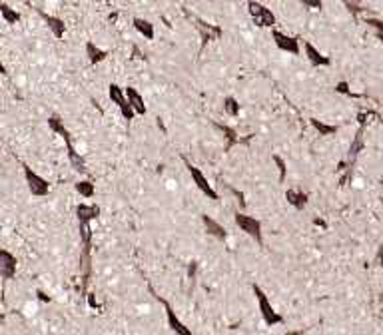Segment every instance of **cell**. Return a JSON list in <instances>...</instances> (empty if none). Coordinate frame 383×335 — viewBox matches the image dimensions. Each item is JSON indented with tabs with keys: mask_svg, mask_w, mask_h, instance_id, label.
<instances>
[{
	"mask_svg": "<svg viewBox=\"0 0 383 335\" xmlns=\"http://www.w3.org/2000/svg\"><path fill=\"white\" fill-rule=\"evenodd\" d=\"M48 128H50L54 134H58L64 140V144H66V152H68V160H70L72 167H74L76 172H80V174L88 172L86 158H84L80 152H76V148H74V144H72V136H70V132H68V128L64 126L62 118H60V116H56V114H54V116H50V118H48Z\"/></svg>",
	"mask_w": 383,
	"mask_h": 335,
	"instance_id": "obj_1",
	"label": "cell"
},
{
	"mask_svg": "<svg viewBox=\"0 0 383 335\" xmlns=\"http://www.w3.org/2000/svg\"><path fill=\"white\" fill-rule=\"evenodd\" d=\"M252 291L255 296V302H257V309H259V315L263 319V323L267 327H276V325H282L284 323V315L280 311H276V307L272 305L267 294L257 285V283H252Z\"/></svg>",
	"mask_w": 383,
	"mask_h": 335,
	"instance_id": "obj_2",
	"label": "cell"
},
{
	"mask_svg": "<svg viewBox=\"0 0 383 335\" xmlns=\"http://www.w3.org/2000/svg\"><path fill=\"white\" fill-rule=\"evenodd\" d=\"M234 220H236V226L244 232L246 235H250L257 245H263V226L261 222L254 218V216H248L246 212H236L234 214Z\"/></svg>",
	"mask_w": 383,
	"mask_h": 335,
	"instance_id": "obj_3",
	"label": "cell"
},
{
	"mask_svg": "<svg viewBox=\"0 0 383 335\" xmlns=\"http://www.w3.org/2000/svg\"><path fill=\"white\" fill-rule=\"evenodd\" d=\"M150 291H152V296L158 300V303H162V307H164V311H166V323H168L170 331H172L174 335H194L190 327L178 317V313H176V309L172 307V303L168 302V300H164L162 296H158L152 287H150Z\"/></svg>",
	"mask_w": 383,
	"mask_h": 335,
	"instance_id": "obj_4",
	"label": "cell"
},
{
	"mask_svg": "<svg viewBox=\"0 0 383 335\" xmlns=\"http://www.w3.org/2000/svg\"><path fill=\"white\" fill-rule=\"evenodd\" d=\"M248 12H250L254 24L259 26V28H272V30H274L276 24H278V18H276V14L272 12V8H267V6L261 4V2L250 0V2H248Z\"/></svg>",
	"mask_w": 383,
	"mask_h": 335,
	"instance_id": "obj_5",
	"label": "cell"
},
{
	"mask_svg": "<svg viewBox=\"0 0 383 335\" xmlns=\"http://www.w3.org/2000/svg\"><path fill=\"white\" fill-rule=\"evenodd\" d=\"M182 162H184V166L188 167V172H190V178H192V182H194V186L208 198V200H220V194L216 192V188L210 184V180L206 178V174L200 170L198 166H194V164H190L186 158H182Z\"/></svg>",
	"mask_w": 383,
	"mask_h": 335,
	"instance_id": "obj_6",
	"label": "cell"
},
{
	"mask_svg": "<svg viewBox=\"0 0 383 335\" xmlns=\"http://www.w3.org/2000/svg\"><path fill=\"white\" fill-rule=\"evenodd\" d=\"M22 172H24V180H26V186L30 190L32 196L36 198H44L50 194V182L46 178H42L40 174H36L30 166L22 164Z\"/></svg>",
	"mask_w": 383,
	"mask_h": 335,
	"instance_id": "obj_7",
	"label": "cell"
},
{
	"mask_svg": "<svg viewBox=\"0 0 383 335\" xmlns=\"http://www.w3.org/2000/svg\"><path fill=\"white\" fill-rule=\"evenodd\" d=\"M108 98L112 100V104L120 110V114L124 116V120L126 122H132L134 118H136V112L132 110V106L128 104V98H126V92H124V88H120L118 84H110L108 86Z\"/></svg>",
	"mask_w": 383,
	"mask_h": 335,
	"instance_id": "obj_8",
	"label": "cell"
},
{
	"mask_svg": "<svg viewBox=\"0 0 383 335\" xmlns=\"http://www.w3.org/2000/svg\"><path fill=\"white\" fill-rule=\"evenodd\" d=\"M272 38H274L276 46H278V48H280L282 52L293 54V56H297V54L301 52L299 40H297L295 36H289V34L282 32V30H278V28H274V30H272Z\"/></svg>",
	"mask_w": 383,
	"mask_h": 335,
	"instance_id": "obj_9",
	"label": "cell"
},
{
	"mask_svg": "<svg viewBox=\"0 0 383 335\" xmlns=\"http://www.w3.org/2000/svg\"><path fill=\"white\" fill-rule=\"evenodd\" d=\"M80 275H82V294L88 296V283H90V277H92V245H82Z\"/></svg>",
	"mask_w": 383,
	"mask_h": 335,
	"instance_id": "obj_10",
	"label": "cell"
},
{
	"mask_svg": "<svg viewBox=\"0 0 383 335\" xmlns=\"http://www.w3.org/2000/svg\"><path fill=\"white\" fill-rule=\"evenodd\" d=\"M16 268H18L16 256L12 252H8L6 247H0V277L2 279H14Z\"/></svg>",
	"mask_w": 383,
	"mask_h": 335,
	"instance_id": "obj_11",
	"label": "cell"
},
{
	"mask_svg": "<svg viewBox=\"0 0 383 335\" xmlns=\"http://www.w3.org/2000/svg\"><path fill=\"white\" fill-rule=\"evenodd\" d=\"M190 18L194 20V26H196V30L202 34V38H204V44H208V42H212V40H220L222 38V28L220 26H216V24H208L204 18H196V16H192Z\"/></svg>",
	"mask_w": 383,
	"mask_h": 335,
	"instance_id": "obj_12",
	"label": "cell"
},
{
	"mask_svg": "<svg viewBox=\"0 0 383 335\" xmlns=\"http://www.w3.org/2000/svg\"><path fill=\"white\" fill-rule=\"evenodd\" d=\"M303 54H305V58H308V62L312 64V66L316 68H325V66H331V58L329 56H325V54H321L318 48L310 42V40H305L303 42Z\"/></svg>",
	"mask_w": 383,
	"mask_h": 335,
	"instance_id": "obj_13",
	"label": "cell"
},
{
	"mask_svg": "<svg viewBox=\"0 0 383 335\" xmlns=\"http://www.w3.org/2000/svg\"><path fill=\"white\" fill-rule=\"evenodd\" d=\"M200 220H202L204 230H206V234H208V235H212V237H216V239H220V241H225V239H227V230L223 228L220 222H216L212 216L202 214V216H200Z\"/></svg>",
	"mask_w": 383,
	"mask_h": 335,
	"instance_id": "obj_14",
	"label": "cell"
},
{
	"mask_svg": "<svg viewBox=\"0 0 383 335\" xmlns=\"http://www.w3.org/2000/svg\"><path fill=\"white\" fill-rule=\"evenodd\" d=\"M98 216H100V207H98L96 203H78V205H76L78 224L90 226L94 220H98Z\"/></svg>",
	"mask_w": 383,
	"mask_h": 335,
	"instance_id": "obj_15",
	"label": "cell"
},
{
	"mask_svg": "<svg viewBox=\"0 0 383 335\" xmlns=\"http://www.w3.org/2000/svg\"><path fill=\"white\" fill-rule=\"evenodd\" d=\"M124 92H126V98H128V104L132 106V110L136 112V116H146V112H148V108H146V102H144V96L134 88V86H126L124 88Z\"/></svg>",
	"mask_w": 383,
	"mask_h": 335,
	"instance_id": "obj_16",
	"label": "cell"
},
{
	"mask_svg": "<svg viewBox=\"0 0 383 335\" xmlns=\"http://www.w3.org/2000/svg\"><path fill=\"white\" fill-rule=\"evenodd\" d=\"M286 200L291 207H295V210H303V207L308 205V201H310V194L303 192V190H299V188H287Z\"/></svg>",
	"mask_w": 383,
	"mask_h": 335,
	"instance_id": "obj_17",
	"label": "cell"
},
{
	"mask_svg": "<svg viewBox=\"0 0 383 335\" xmlns=\"http://www.w3.org/2000/svg\"><path fill=\"white\" fill-rule=\"evenodd\" d=\"M38 14L44 18V22H46V26H48V30L54 34L58 40L60 38H64V34H66V24H64L62 18H58V16H52V14H46V12H42V10H38Z\"/></svg>",
	"mask_w": 383,
	"mask_h": 335,
	"instance_id": "obj_18",
	"label": "cell"
},
{
	"mask_svg": "<svg viewBox=\"0 0 383 335\" xmlns=\"http://www.w3.org/2000/svg\"><path fill=\"white\" fill-rule=\"evenodd\" d=\"M84 50H86V58H88L90 64H100V62H104V60L108 58V50L100 48V46H98L96 42H92V40L86 42Z\"/></svg>",
	"mask_w": 383,
	"mask_h": 335,
	"instance_id": "obj_19",
	"label": "cell"
},
{
	"mask_svg": "<svg viewBox=\"0 0 383 335\" xmlns=\"http://www.w3.org/2000/svg\"><path fill=\"white\" fill-rule=\"evenodd\" d=\"M132 24H134V28H136L138 32L142 34V36H144L146 40H154V36H156V30H154V24H152L150 20L136 16V18L132 20Z\"/></svg>",
	"mask_w": 383,
	"mask_h": 335,
	"instance_id": "obj_20",
	"label": "cell"
},
{
	"mask_svg": "<svg viewBox=\"0 0 383 335\" xmlns=\"http://www.w3.org/2000/svg\"><path fill=\"white\" fill-rule=\"evenodd\" d=\"M214 128L216 130H220L223 134V140H225V150H229V146H234V144H238L240 142V136H238V132L232 128V126H225V124H218V122H214Z\"/></svg>",
	"mask_w": 383,
	"mask_h": 335,
	"instance_id": "obj_21",
	"label": "cell"
},
{
	"mask_svg": "<svg viewBox=\"0 0 383 335\" xmlns=\"http://www.w3.org/2000/svg\"><path fill=\"white\" fill-rule=\"evenodd\" d=\"M310 124H312V128H314L319 136H333V134H337V130H339L335 124L321 122L319 118H312V120H310Z\"/></svg>",
	"mask_w": 383,
	"mask_h": 335,
	"instance_id": "obj_22",
	"label": "cell"
},
{
	"mask_svg": "<svg viewBox=\"0 0 383 335\" xmlns=\"http://www.w3.org/2000/svg\"><path fill=\"white\" fill-rule=\"evenodd\" d=\"M0 14H2L4 22H8V24H16V22H20V12L14 10L12 6H8L6 2H0Z\"/></svg>",
	"mask_w": 383,
	"mask_h": 335,
	"instance_id": "obj_23",
	"label": "cell"
},
{
	"mask_svg": "<svg viewBox=\"0 0 383 335\" xmlns=\"http://www.w3.org/2000/svg\"><path fill=\"white\" fill-rule=\"evenodd\" d=\"M74 190L82 196V198H86V200H90V198H94L96 194V188L92 182H88V180H80V182H76L74 184Z\"/></svg>",
	"mask_w": 383,
	"mask_h": 335,
	"instance_id": "obj_24",
	"label": "cell"
},
{
	"mask_svg": "<svg viewBox=\"0 0 383 335\" xmlns=\"http://www.w3.org/2000/svg\"><path fill=\"white\" fill-rule=\"evenodd\" d=\"M365 24L373 30L375 38H377L379 42H383V20L381 18H377V16H367V18H365Z\"/></svg>",
	"mask_w": 383,
	"mask_h": 335,
	"instance_id": "obj_25",
	"label": "cell"
},
{
	"mask_svg": "<svg viewBox=\"0 0 383 335\" xmlns=\"http://www.w3.org/2000/svg\"><path fill=\"white\" fill-rule=\"evenodd\" d=\"M223 110H225V114L227 116H238L240 114V110H242V106H240V102L236 100L234 96H225V100H223Z\"/></svg>",
	"mask_w": 383,
	"mask_h": 335,
	"instance_id": "obj_26",
	"label": "cell"
},
{
	"mask_svg": "<svg viewBox=\"0 0 383 335\" xmlns=\"http://www.w3.org/2000/svg\"><path fill=\"white\" fill-rule=\"evenodd\" d=\"M361 146H363V136H361V130H359L357 136H355V140H353V144L350 146V164L355 162V158H357V154H359Z\"/></svg>",
	"mask_w": 383,
	"mask_h": 335,
	"instance_id": "obj_27",
	"label": "cell"
},
{
	"mask_svg": "<svg viewBox=\"0 0 383 335\" xmlns=\"http://www.w3.org/2000/svg\"><path fill=\"white\" fill-rule=\"evenodd\" d=\"M272 160H274V164H276L278 172H280V182H286V176H287L286 160H284V158H282L280 154H274V156H272Z\"/></svg>",
	"mask_w": 383,
	"mask_h": 335,
	"instance_id": "obj_28",
	"label": "cell"
},
{
	"mask_svg": "<svg viewBox=\"0 0 383 335\" xmlns=\"http://www.w3.org/2000/svg\"><path fill=\"white\" fill-rule=\"evenodd\" d=\"M78 230H80L82 245H92V228L86 224H78Z\"/></svg>",
	"mask_w": 383,
	"mask_h": 335,
	"instance_id": "obj_29",
	"label": "cell"
},
{
	"mask_svg": "<svg viewBox=\"0 0 383 335\" xmlns=\"http://www.w3.org/2000/svg\"><path fill=\"white\" fill-rule=\"evenodd\" d=\"M343 6L350 10L351 14H355V16H357V14H363V12L367 10V8H365V6H361L359 2H343Z\"/></svg>",
	"mask_w": 383,
	"mask_h": 335,
	"instance_id": "obj_30",
	"label": "cell"
},
{
	"mask_svg": "<svg viewBox=\"0 0 383 335\" xmlns=\"http://www.w3.org/2000/svg\"><path fill=\"white\" fill-rule=\"evenodd\" d=\"M335 92H337V94H348V96H353L348 82H337V84H335Z\"/></svg>",
	"mask_w": 383,
	"mask_h": 335,
	"instance_id": "obj_31",
	"label": "cell"
},
{
	"mask_svg": "<svg viewBox=\"0 0 383 335\" xmlns=\"http://www.w3.org/2000/svg\"><path fill=\"white\" fill-rule=\"evenodd\" d=\"M301 4H303L305 8H316V10L323 8V2H321V0H301Z\"/></svg>",
	"mask_w": 383,
	"mask_h": 335,
	"instance_id": "obj_32",
	"label": "cell"
},
{
	"mask_svg": "<svg viewBox=\"0 0 383 335\" xmlns=\"http://www.w3.org/2000/svg\"><path fill=\"white\" fill-rule=\"evenodd\" d=\"M86 300H88V305H90L92 309H100V303L96 302L94 294H90V291H88V296H86Z\"/></svg>",
	"mask_w": 383,
	"mask_h": 335,
	"instance_id": "obj_33",
	"label": "cell"
},
{
	"mask_svg": "<svg viewBox=\"0 0 383 335\" xmlns=\"http://www.w3.org/2000/svg\"><path fill=\"white\" fill-rule=\"evenodd\" d=\"M36 296H38V300H40V302H44V303L50 302V298H48V296H46L42 289H38V291H36Z\"/></svg>",
	"mask_w": 383,
	"mask_h": 335,
	"instance_id": "obj_34",
	"label": "cell"
},
{
	"mask_svg": "<svg viewBox=\"0 0 383 335\" xmlns=\"http://www.w3.org/2000/svg\"><path fill=\"white\" fill-rule=\"evenodd\" d=\"M196 269H198V264H196V262H192V266H190V277H194V275H196Z\"/></svg>",
	"mask_w": 383,
	"mask_h": 335,
	"instance_id": "obj_35",
	"label": "cell"
},
{
	"mask_svg": "<svg viewBox=\"0 0 383 335\" xmlns=\"http://www.w3.org/2000/svg\"><path fill=\"white\" fill-rule=\"evenodd\" d=\"M0 74H2V76L8 74V72H6V66H4V62H2V58H0Z\"/></svg>",
	"mask_w": 383,
	"mask_h": 335,
	"instance_id": "obj_36",
	"label": "cell"
},
{
	"mask_svg": "<svg viewBox=\"0 0 383 335\" xmlns=\"http://www.w3.org/2000/svg\"><path fill=\"white\" fill-rule=\"evenodd\" d=\"M316 224H318V226H321V228H325V226H327V224H325V222H321V220H316Z\"/></svg>",
	"mask_w": 383,
	"mask_h": 335,
	"instance_id": "obj_37",
	"label": "cell"
},
{
	"mask_svg": "<svg viewBox=\"0 0 383 335\" xmlns=\"http://www.w3.org/2000/svg\"><path fill=\"white\" fill-rule=\"evenodd\" d=\"M289 335H303V333H299V331H291Z\"/></svg>",
	"mask_w": 383,
	"mask_h": 335,
	"instance_id": "obj_38",
	"label": "cell"
},
{
	"mask_svg": "<svg viewBox=\"0 0 383 335\" xmlns=\"http://www.w3.org/2000/svg\"><path fill=\"white\" fill-rule=\"evenodd\" d=\"M381 268H383V264H381Z\"/></svg>",
	"mask_w": 383,
	"mask_h": 335,
	"instance_id": "obj_39",
	"label": "cell"
}]
</instances>
